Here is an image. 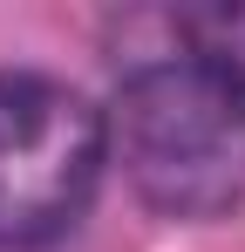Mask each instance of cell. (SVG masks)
<instances>
[{"label": "cell", "instance_id": "2", "mask_svg": "<svg viewBox=\"0 0 245 252\" xmlns=\"http://www.w3.org/2000/svg\"><path fill=\"white\" fill-rule=\"evenodd\" d=\"M109 129L82 89L0 68V252L48 246L95 205Z\"/></svg>", "mask_w": 245, "mask_h": 252}, {"label": "cell", "instance_id": "1", "mask_svg": "<svg viewBox=\"0 0 245 252\" xmlns=\"http://www.w3.org/2000/svg\"><path fill=\"white\" fill-rule=\"evenodd\" d=\"M102 129L109 164L157 218H232L245 205V102L177 34L122 68Z\"/></svg>", "mask_w": 245, "mask_h": 252}, {"label": "cell", "instance_id": "3", "mask_svg": "<svg viewBox=\"0 0 245 252\" xmlns=\"http://www.w3.org/2000/svg\"><path fill=\"white\" fill-rule=\"evenodd\" d=\"M170 34L198 55L204 68H218L232 95L245 102V0H218V7H184L170 14Z\"/></svg>", "mask_w": 245, "mask_h": 252}]
</instances>
